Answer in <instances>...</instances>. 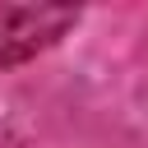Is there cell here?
<instances>
[{
  "label": "cell",
  "instance_id": "obj_1",
  "mask_svg": "<svg viewBox=\"0 0 148 148\" xmlns=\"http://www.w3.org/2000/svg\"><path fill=\"white\" fill-rule=\"evenodd\" d=\"M79 14L69 5H0V65H23L46 51Z\"/></svg>",
  "mask_w": 148,
  "mask_h": 148
}]
</instances>
